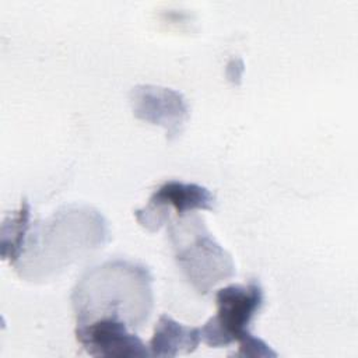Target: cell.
<instances>
[{"mask_svg": "<svg viewBox=\"0 0 358 358\" xmlns=\"http://www.w3.org/2000/svg\"><path fill=\"white\" fill-rule=\"evenodd\" d=\"M127 323L119 317L105 316L76 327L77 341L92 357H148L145 345Z\"/></svg>", "mask_w": 358, "mask_h": 358, "instance_id": "8992f818", "label": "cell"}, {"mask_svg": "<svg viewBox=\"0 0 358 358\" xmlns=\"http://www.w3.org/2000/svg\"><path fill=\"white\" fill-rule=\"evenodd\" d=\"M215 303L217 313L199 329L203 343L220 348L250 333L248 327L263 305V288L255 280L231 284L217 291Z\"/></svg>", "mask_w": 358, "mask_h": 358, "instance_id": "277c9868", "label": "cell"}, {"mask_svg": "<svg viewBox=\"0 0 358 358\" xmlns=\"http://www.w3.org/2000/svg\"><path fill=\"white\" fill-rule=\"evenodd\" d=\"M243 71V63L239 59H232L227 66V77L229 81H239Z\"/></svg>", "mask_w": 358, "mask_h": 358, "instance_id": "8fae6325", "label": "cell"}, {"mask_svg": "<svg viewBox=\"0 0 358 358\" xmlns=\"http://www.w3.org/2000/svg\"><path fill=\"white\" fill-rule=\"evenodd\" d=\"M200 341L199 327H187L168 315H161L154 327L148 348L151 355L176 357L179 352H193Z\"/></svg>", "mask_w": 358, "mask_h": 358, "instance_id": "ba28073f", "label": "cell"}, {"mask_svg": "<svg viewBox=\"0 0 358 358\" xmlns=\"http://www.w3.org/2000/svg\"><path fill=\"white\" fill-rule=\"evenodd\" d=\"M238 343L239 351L235 354L236 357H277V352L273 351L267 343L259 337H255L252 333H248Z\"/></svg>", "mask_w": 358, "mask_h": 358, "instance_id": "30bf717a", "label": "cell"}, {"mask_svg": "<svg viewBox=\"0 0 358 358\" xmlns=\"http://www.w3.org/2000/svg\"><path fill=\"white\" fill-rule=\"evenodd\" d=\"M130 103L136 117L166 130L169 140L175 138L186 124L189 106L182 94L157 85H136L130 91Z\"/></svg>", "mask_w": 358, "mask_h": 358, "instance_id": "52a82bcc", "label": "cell"}, {"mask_svg": "<svg viewBox=\"0 0 358 358\" xmlns=\"http://www.w3.org/2000/svg\"><path fill=\"white\" fill-rule=\"evenodd\" d=\"M29 204L24 200L20 208L8 215L1 225V257L15 264L21 257L29 229Z\"/></svg>", "mask_w": 358, "mask_h": 358, "instance_id": "9c48e42d", "label": "cell"}, {"mask_svg": "<svg viewBox=\"0 0 358 358\" xmlns=\"http://www.w3.org/2000/svg\"><path fill=\"white\" fill-rule=\"evenodd\" d=\"M214 194L197 183L168 180L161 185L150 197L148 204L134 213L136 220L150 232L158 231L169 218L171 208L178 217L196 210H213Z\"/></svg>", "mask_w": 358, "mask_h": 358, "instance_id": "5b68a950", "label": "cell"}, {"mask_svg": "<svg viewBox=\"0 0 358 358\" xmlns=\"http://www.w3.org/2000/svg\"><path fill=\"white\" fill-rule=\"evenodd\" d=\"M108 227L102 215L88 207H66L38 224L28 235L15 268L21 277L55 273L88 250L102 248Z\"/></svg>", "mask_w": 358, "mask_h": 358, "instance_id": "7a4b0ae2", "label": "cell"}, {"mask_svg": "<svg viewBox=\"0 0 358 358\" xmlns=\"http://www.w3.org/2000/svg\"><path fill=\"white\" fill-rule=\"evenodd\" d=\"M151 282L147 267L133 262L110 260L92 267L71 294L77 326L113 316L140 329L152 309Z\"/></svg>", "mask_w": 358, "mask_h": 358, "instance_id": "6da1fadb", "label": "cell"}, {"mask_svg": "<svg viewBox=\"0 0 358 358\" xmlns=\"http://www.w3.org/2000/svg\"><path fill=\"white\" fill-rule=\"evenodd\" d=\"M168 235L178 267L199 294L206 295L215 284L234 277L231 255L217 243L194 211L173 220Z\"/></svg>", "mask_w": 358, "mask_h": 358, "instance_id": "3957f363", "label": "cell"}]
</instances>
